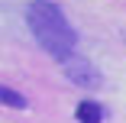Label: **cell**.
I'll return each instance as SVG.
<instances>
[{
    "instance_id": "6da1fadb",
    "label": "cell",
    "mask_w": 126,
    "mask_h": 123,
    "mask_svg": "<svg viewBox=\"0 0 126 123\" xmlns=\"http://www.w3.org/2000/svg\"><path fill=\"white\" fill-rule=\"evenodd\" d=\"M26 26L32 33V39L42 45V52H48L58 62H68L74 55V45H78V33L68 23L65 10L58 3H48V0H36L26 7Z\"/></svg>"
},
{
    "instance_id": "7a4b0ae2",
    "label": "cell",
    "mask_w": 126,
    "mask_h": 123,
    "mask_svg": "<svg viewBox=\"0 0 126 123\" xmlns=\"http://www.w3.org/2000/svg\"><path fill=\"white\" fill-rule=\"evenodd\" d=\"M62 68H65V75H68L74 84H81V88H100V71H97L87 58L71 55L68 62H62Z\"/></svg>"
},
{
    "instance_id": "3957f363",
    "label": "cell",
    "mask_w": 126,
    "mask_h": 123,
    "mask_svg": "<svg viewBox=\"0 0 126 123\" xmlns=\"http://www.w3.org/2000/svg\"><path fill=\"white\" fill-rule=\"evenodd\" d=\"M74 120L78 123H104V107L87 97V101H81L78 107H74Z\"/></svg>"
},
{
    "instance_id": "277c9868",
    "label": "cell",
    "mask_w": 126,
    "mask_h": 123,
    "mask_svg": "<svg viewBox=\"0 0 126 123\" xmlns=\"http://www.w3.org/2000/svg\"><path fill=\"white\" fill-rule=\"evenodd\" d=\"M0 107H13V110H26L29 101H26V94H19L13 88H3L0 84Z\"/></svg>"
}]
</instances>
